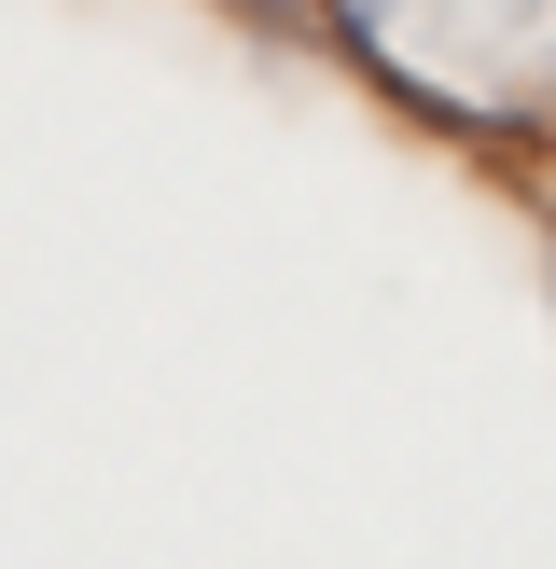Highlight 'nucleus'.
Masks as SVG:
<instances>
[{"instance_id":"f257e3e1","label":"nucleus","mask_w":556,"mask_h":569,"mask_svg":"<svg viewBox=\"0 0 556 569\" xmlns=\"http://www.w3.org/2000/svg\"><path fill=\"white\" fill-rule=\"evenodd\" d=\"M348 70L473 153H528L556 111V0H320Z\"/></svg>"},{"instance_id":"f03ea898","label":"nucleus","mask_w":556,"mask_h":569,"mask_svg":"<svg viewBox=\"0 0 556 569\" xmlns=\"http://www.w3.org/2000/svg\"><path fill=\"white\" fill-rule=\"evenodd\" d=\"M237 14H306V0H237Z\"/></svg>"},{"instance_id":"7ed1b4c3","label":"nucleus","mask_w":556,"mask_h":569,"mask_svg":"<svg viewBox=\"0 0 556 569\" xmlns=\"http://www.w3.org/2000/svg\"><path fill=\"white\" fill-rule=\"evenodd\" d=\"M543 264H556V222H543Z\"/></svg>"}]
</instances>
